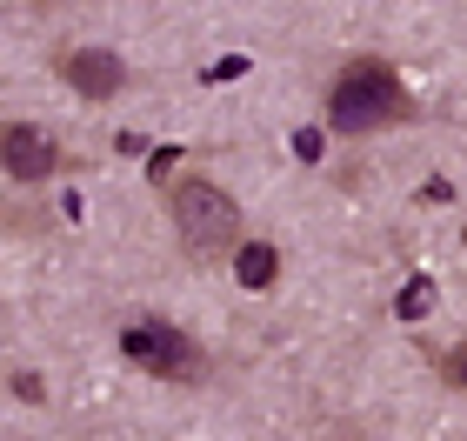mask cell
I'll return each instance as SVG.
<instances>
[{
    "instance_id": "8992f818",
    "label": "cell",
    "mask_w": 467,
    "mask_h": 441,
    "mask_svg": "<svg viewBox=\"0 0 467 441\" xmlns=\"http://www.w3.org/2000/svg\"><path fill=\"white\" fill-rule=\"evenodd\" d=\"M234 275H241V288H274V275H281V255H274L267 241H254V247H241Z\"/></svg>"
},
{
    "instance_id": "ba28073f",
    "label": "cell",
    "mask_w": 467,
    "mask_h": 441,
    "mask_svg": "<svg viewBox=\"0 0 467 441\" xmlns=\"http://www.w3.org/2000/svg\"><path fill=\"white\" fill-rule=\"evenodd\" d=\"M294 147H301V161H314V154H321V134L301 128V134H294Z\"/></svg>"
},
{
    "instance_id": "6da1fadb",
    "label": "cell",
    "mask_w": 467,
    "mask_h": 441,
    "mask_svg": "<svg viewBox=\"0 0 467 441\" xmlns=\"http://www.w3.org/2000/svg\"><path fill=\"white\" fill-rule=\"evenodd\" d=\"M408 114V88H400V74L388 68V60H348L341 74H334L327 88V121L341 134H380L394 128V121Z\"/></svg>"
},
{
    "instance_id": "7a4b0ae2",
    "label": "cell",
    "mask_w": 467,
    "mask_h": 441,
    "mask_svg": "<svg viewBox=\"0 0 467 441\" xmlns=\"http://www.w3.org/2000/svg\"><path fill=\"white\" fill-rule=\"evenodd\" d=\"M174 227H181V247L194 261H214V255H227L234 241H241V207H234V194L227 187H214L207 174H187V181H174Z\"/></svg>"
},
{
    "instance_id": "277c9868",
    "label": "cell",
    "mask_w": 467,
    "mask_h": 441,
    "mask_svg": "<svg viewBox=\"0 0 467 441\" xmlns=\"http://www.w3.org/2000/svg\"><path fill=\"white\" fill-rule=\"evenodd\" d=\"M60 80L80 100H114L127 88V60L114 47H74V54H60Z\"/></svg>"
},
{
    "instance_id": "52a82bcc",
    "label": "cell",
    "mask_w": 467,
    "mask_h": 441,
    "mask_svg": "<svg viewBox=\"0 0 467 441\" xmlns=\"http://www.w3.org/2000/svg\"><path fill=\"white\" fill-rule=\"evenodd\" d=\"M394 308H400V321H420V314L434 308V288H428V281H408V288H400V301H394Z\"/></svg>"
},
{
    "instance_id": "5b68a950",
    "label": "cell",
    "mask_w": 467,
    "mask_h": 441,
    "mask_svg": "<svg viewBox=\"0 0 467 441\" xmlns=\"http://www.w3.org/2000/svg\"><path fill=\"white\" fill-rule=\"evenodd\" d=\"M0 167H7L14 181H47L60 167V147L40 128H27V121H0Z\"/></svg>"
},
{
    "instance_id": "3957f363",
    "label": "cell",
    "mask_w": 467,
    "mask_h": 441,
    "mask_svg": "<svg viewBox=\"0 0 467 441\" xmlns=\"http://www.w3.org/2000/svg\"><path fill=\"white\" fill-rule=\"evenodd\" d=\"M120 354H127V362H140V368H154V374H194L201 368V348L187 341L181 328H167V321L127 328L120 334Z\"/></svg>"
}]
</instances>
